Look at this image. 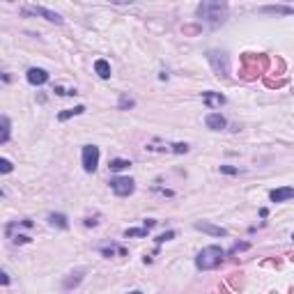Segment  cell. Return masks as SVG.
Listing matches in <instances>:
<instances>
[{
  "label": "cell",
  "mask_w": 294,
  "mask_h": 294,
  "mask_svg": "<svg viewBox=\"0 0 294 294\" xmlns=\"http://www.w3.org/2000/svg\"><path fill=\"white\" fill-rule=\"evenodd\" d=\"M223 258H225V251L221 246H207V248H202V251L198 253L196 267H198L200 271H209V269H216Z\"/></svg>",
  "instance_id": "6da1fadb"
},
{
  "label": "cell",
  "mask_w": 294,
  "mask_h": 294,
  "mask_svg": "<svg viewBox=\"0 0 294 294\" xmlns=\"http://www.w3.org/2000/svg\"><path fill=\"white\" fill-rule=\"evenodd\" d=\"M225 12H228V5L225 2H202V5H198V16L209 21V23L223 21Z\"/></svg>",
  "instance_id": "7a4b0ae2"
},
{
  "label": "cell",
  "mask_w": 294,
  "mask_h": 294,
  "mask_svg": "<svg viewBox=\"0 0 294 294\" xmlns=\"http://www.w3.org/2000/svg\"><path fill=\"white\" fill-rule=\"evenodd\" d=\"M207 58H209L212 67H214V71H216L218 76H228V74H230V60H228V55H225V53L209 51Z\"/></svg>",
  "instance_id": "3957f363"
},
{
  "label": "cell",
  "mask_w": 294,
  "mask_h": 294,
  "mask_svg": "<svg viewBox=\"0 0 294 294\" xmlns=\"http://www.w3.org/2000/svg\"><path fill=\"white\" fill-rule=\"evenodd\" d=\"M111 189L115 196L124 198V196H131V193H133L136 182H133L131 177H115V180H111Z\"/></svg>",
  "instance_id": "277c9868"
},
{
  "label": "cell",
  "mask_w": 294,
  "mask_h": 294,
  "mask_svg": "<svg viewBox=\"0 0 294 294\" xmlns=\"http://www.w3.org/2000/svg\"><path fill=\"white\" fill-rule=\"evenodd\" d=\"M23 14H33V16H42L46 21H51V23H62V16L58 12H51V9L46 7H37V5H26V7H21Z\"/></svg>",
  "instance_id": "5b68a950"
},
{
  "label": "cell",
  "mask_w": 294,
  "mask_h": 294,
  "mask_svg": "<svg viewBox=\"0 0 294 294\" xmlns=\"http://www.w3.org/2000/svg\"><path fill=\"white\" fill-rule=\"evenodd\" d=\"M83 168L85 173H95L97 165H99V147L97 145H85L83 147Z\"/></svg>",
  "instance_id": "8992f818"
},
{
  "label": "cell",
  "mask_w": 294,
  "mask_h": 294,
  "mask_svg": "<svg viewBox=\"0 0 294 294\" xmlns=\"http://www.w3.org/2000/svg\"><path fill=\"white\" fill-rule=\"evenodd\" d=\"M26 78H28V83H30V85H44V83L49 81V71L39 69V67H30L28 74H26Z\"/></svg>",
  "instance_id": "52a82bcc"
},
{
  "label": "cell",
  "mask_w": 294,
  "mask_h": 294,
  "mask_svg": "<svg viewBox=\"0 0 294 294\" xmlns=\"http://www.w3.org/2000/svg\"><path fill=\"white\" fill-rule=\"evenodd\" d=\"M271 202H285V200H292L294 198V189L292 186H283V189H276L269 193Z\"/></svg>",
  "instance_id": "ba28073f"
},
{
  "label": "cell",
  "mask_w": 294,
  "mask_h": 294,
  "mask_svg": "<svg viewBox=\"0 0 294 294\" xmlns=\"http://www.w3.org/2000/svg\"><path fill=\"white\" fill-rule=\"evenodd\" d=\"M205 124H207L209 129H214V131H221V129H225V117L221 115V113H209L207 117H205Z\"/></svg>",
  "instance_id": "9c48e42d"
},
{
  "label": "cell",
  "mask_w": 294,
  "mask_h": 294,
  "mask_svg": "<svg viewBox=\"0 0 294 294\" xmlns=\"http://www.w3.org/2000/svg\"><path fill=\"white\" fill-rule=\"evenodd\" d=\"M196 230H202V232H207V234H214V237H228V230L225 228H216V225H212V223H196Z\"/></svg>",
  "instance_id": "30bf717a"
},
{
  "label": "cell",
  "mask_w": 294,
  "mask_h": 294,
  "mask_svg": "<svg viewBox=\"0 0 294 294\" xmlns=\"http://www.w3.org/2000/svg\"><path fill=\"white\" fill-rule=\"evenodd\" d=\"M202 101H205L207 108H218V106L225 104V97L216 95V92H205V95H202Z\"/></svg>",
  "instance_id": "8fae6325"
},
{
  "label": "cell",
  "mask_w": 294,
  "mask_h": 294,
  "mask_svg": "<svg viewBox=\"0 0 294 294\" xmlns=\"http://www.w3.org/2000/svg\"><path fill=\"white\" fill-rule=\"evenodd\" d=\"M95 71L101 78H111V65H108L106 60H97L95 62Z\"/></svg>",
  "instance_id": "7c38bea8"
},
{
  "label": "cell",
  "mask_w": 294,
  "mask_h": 294,
  "mask_svg": "<svg viewBox=\"0 0 294 294\" xmlns=\"http://www.w3.org/2000/svg\"><path fill=\"white\" fill-rule=\"evenodd\" d=\"M49 223L55 225V228H62V230L69 225L67 223V216H62V214H49Z\"/></svg>",
  "instance_id": "4fadbf2b"
},
{
  "label": "cell",
  "mask_w": 294,
  "mask_h": 294,
  "mask_svg": "<svg viewBox=\"0 0 294 294\" xmlns=\"http://www.w3.org/2000/svg\"><path fill=\"white\" fill-rule=\"evenodd\" d=\"M81 113H85V106H76V108H69V111H65L58 115V120L65 122V120H69L71 115H81Z\"/></svg>",
  "instance_id": "5bb4252c"
},
{
  "label": "cell",
  "mask_w": 294,
  "mask_h": 294,
  "mask_svg": "<svg viewBox=\"0 0 294 294\" xmlns=\"http://www.w3.org/2000/svg\"><path fill=\"white\" fill-rule=\"evenodd\" d=\"M108 165H111V170H124V168L131 165V161H127V159H113Z\"/></svg>",
  "instance_id": "9a60e30c"
},
{
  "label": "cell",
  "mask_w": 294,
  "mask_h": 294,
  "mask_svg": "<svg viewBox=\"0 0 294 294\" xmlns=\"http://www.w3.org/2000/svg\"><path fill=\"white\" fill-rule=\"evenodd\" d=\"M9 140V117H2V136H0V143H7Z\"/></svg>",
  "instance_id": "2e32d148"
},
{
  "label": "cell",
  "mask_w": 294,
  "mask_h": 294,
  "mask_svg": "<svg viewBox=\"0 0 294 294\" xmlns=\"http://www.w3.org/2000/svg\"><path fill=\"white\" fill-rule=\"evenodd\" d=\"M115 251L120 253V255H124V253H127L124 248H115V246H104V248H101V253H104L106 258H113V253H115Z\"/></svg>",
  "instance_id": "e0dca14e"
},
{
  "label": "cell",
  "mask_w": 294,
  "mask_h": 294,
  "mask_svg": "<svg viewBox=\"0 0 294 294\" xmlns=\"http://www.w3.org/2000/svg\"><path fill=\"white\" fill-rule=\"evenodd\" d=\"M262 12H276V14H294V9H290V7H264Z\"/></svg>",
  "instance_id": "ac0fdd59"
},
{
  "label": "cell",
  "mask_w": 294,
  "mask_h": 294,
  "mask_svg": "<svg viewBox=\"0 0 294 294\" xmlns=\"http://www.w3.org/2000/svg\"><path fill=\"white\" fill-rule=\"evenodd\" d=\"M147 234V228H140V230H127L124 237H145Z\"/></svg>",
  "instance_id": "d6986e66"
},
{
  "label": "cell",
  "mask_w": 294,
  "mask_h": 294,
  "mask_svg": "<svg viewBox=\"0 0 294 294\" xmlns=\"http://www.w3.org/2000/svg\"><path fill=\"white\" fill-rule=\"evenodd\" d=\"M246 248H248V244L244 242V244H234L232 248H230V251H228V255H234V253H239V251H246Z\"/></svg>",
  "instance_id": "ffe728a7"
},
{
  "label": "cell",
  "mask_w": 294,
  "mask_h": 294,
  "mask_svg": "<svg viewBox=\"0 0 294 294\" xmlns=\"http://www.w3.org/2000/svg\"><path fill=\"white\" fill-rule=\"evenodd\" d=\"M173 237H175V232L168 230V232H163L161 237H156V244H163V242H168V239H173Z\"/></svg>",
  "instance_id": "44dd1931"
},
{
  "label": "cell",
  "mask_w": 294,
  "mask_h": 294,
  "mask_svg": "<svg viewBox=\"0 0 294 294\" xmlns=\"http://www.w3.org/2000/svg\"><path fill=\"white\" fill-rule=\"evenodd\" d=\"M0 170H2V173H12V161H9V159H2V161H0Z\"/></svg>",
  "instance_id": "7402d4cb"
},
{
  "label": "cell",
  "mask_w": 294,
  "mask_h": 294,
  "mask_svg": "<svg viewBox=\"0 0 294 294\" xmlns=\"http://www.w3.org/2000/svg\"><path fill=\"white\" fill-rule=\"evenodd\" d=\"M133 106V99H129V97H122L120 99V108H131Z\"/></svg>",
  "instance_id": "603a6c76"
},
{
  "label": "cell",
  "mask_w": 294,
  "mask_h": 294,
  "mask_svg": "<svg viewBox=\"0 0 294 294\" xmlns=\"http://www.w3.org/2000/svg\"><path fill=\"white\" fill-rule=\"evenodd\" d=\"M221 173H225V175H237L239 170H237V168H232V165H221Z\"/></svg>",
  "instance_id": "cb8c5ba5"
},
{
  "label": "cell",
  "mask_w": 294,
  "mask_h": 294,
  "mask_svg": "<svg viewBox=\"0 0 294 294\" xmlns=\"http://www.w3.org/2000/svg\"><path fill=\"white\" fill-rule=\"evenodd\" d=\"M131 294H143V292H138V290H136V292H131Z\"/></svg>",
  "instance_id": "d4e9b609"
},
{
  "label": "cell",
  "mask_w": 294,
  "mask_h": 294,
  "mask_svg": "<svg viewBox=\"0 0 294 294\" xmlns=\"http://www.w3.org/2000/svg\"><path fill=\"white\" fill-rule=\"evenodd\" d=\"M292 239H294V234H292Z\"/></svg>",
  "instance_id": "484cf974"
}]
</instances>
